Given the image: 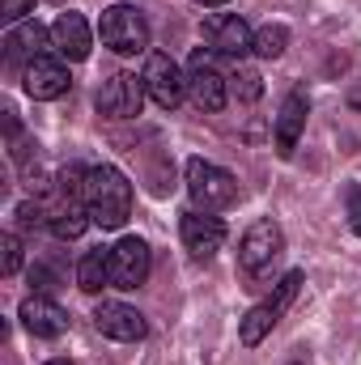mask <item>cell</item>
Wrapping results in <instances>:
<instances>
[{"mask_svg":"<svg viewBox=\"0 0 361 365\" xmlns=\"http://www.w3.org/2000/svg\"><path fill=\"white\" fill-rule=\"evenodd\" d=\"M204 38H208V47L217 56H230V60H243L251 51V43H255L251 26L238 13H213V17H204Z\"/></svg>","mask_w":361,"mask_h":365,"instance_id":"30bf717a","label":"cell"},{"mask_svg":"<svg viewBox=\"0 0 361 365\" xmlns=\"http://www.w3.org/2000/svg\"><path fill=\"white\" fill-rule=\"evenodd\" d=\"M289 365H306V361H289Z\"/></svg>","mask_w":361,"mask_h":365,"instance_id":"83f0119b","label":"cell"},{"mask_svg":"<svg viewBox=\"0 0 361 365\" xmlns=\"http://www.w3.org/2000/svg\"><path fill=\"white\" fill-rule=\"evenodd\" d=\"M153 255L145 238H119L111 247V289H141L149 280Z\"/></svg>","mask_w":361,"mask_h":365,"instance_id":"ba28073f","label":"cell"},{"mask_svg":"<svg viewBox=\"0 0 361 365\" xmlns=\"http://www.w3.org/2000/svg\"><path fill=\"white\" fill-rule=\"evenodd\" d=\"M302 280H306V276L298 272V268H293V272H285L280 280H276V284H272L268 297H264L260 306H251V310H247V319H243V327H238V340H243L247 349H255V344L268 336L272 327L285 319V310L293 306V297H298Z\"/></svg>","mask_w":361,"mask_h":365,"instance_id":"7a4b0ae2","label":"cell"},{"mask_svg":"<svg viewBox=\"0 0 361 365\" xmlns=\"http://www.w3.org/2000/svg\"><path fill=\"white\" fill-rule=\"evenodd\" d=\"M34 9V0H0V17L9 21V26H17V21H26V13Z\"/></svg>","mask_w":361,"mask_h":365,"instance_id":"603a6c76","label":"cell"},{"mask_svg":"<svg viewBox=\"0 0 361 365\" xmlns=\"http://www.w3.org/2000/svg\"><path fill=\"white\" fill-rule=\"evenodd\" d=\"M43 225L56 234V238H81L86 225H90V208L81 195H64L56 191L47 204H43Z\"/></svg>","mask_w":361,"mask_h":365,"instance_id":"4fadbf2b","label":"cell"},{"mask_svg":"<svg viewBox=\"0 0 361 365\" xmlns=\"http://www.w3.org/2000/svg\"><path fill=\"white\" fill-rule=\"evenodd\" d=\"M56 47V38H51V30H43L34 17L30 21H17L9 34H4V56L17 64V60H26V64H34L39 56H47Z\"/></svg>","mask_w":361,"mask_h":365,"instance_id":"2e32d148","label":"cell"},{"mask_svg":"<svg viewBox=\"0 0 361 365\" xmlns=\"http://www.w3.org/2000/svg\"><path fill=\"white\" fill-rule=\"evenodd\" d=\"M187 195L195 200L200 212H217V208H230L238 200V179L204 158H191L187 162Z\"/></svg>","mask_w":361,"mask_h":365,"instance_id":"277c9868","label":"cell"},{"mask_svg":"<svg viewBox=\"0 0 361 365\" xmlns=\"http://www.w3.org/2000/svg\"><path fill=\"white\" fill-rule=\"evenodd\" d=\"M280 255H285V234L272 217H260L238 242V268L247 280H268Z\"/></svg>","mask_w":361,"mask_h":365,"instance_id":"3957f363","label":"cell"},{"mask_svg":"<svg viewBox=\"0 0 361 365\" xmlns=\"http://www.w3.org/2000/svg\"><path fill=\"white\" fill-rule=\"evenodd\" d=\"M77 284H81V293H98V289L111 284V247H93V251L81 255V264H77Z\"/></svg>","mask_w":361,"mask_h":365,"instance_id":"d6986e66","label":"cell"},{"mask_svg":"<svg viewBox=\"0 0 361 365\" xmlns=\"http://www.w3.org/2000/svg\"><path fill=\"white\" fill-rule=\"evenodd\" d=\"M285 47H289V26L268 21V26H260V30H255L251 51H255L260 60H276V56H285Z\"/></svg>","mask_w":361,"mask_h":365,"instance_id":"ffe728a7","label":"cell"},{"mask_svg":"<svg viewBox=\"0 0 361 365\" xmlns=\"http://www.w3.org/2000/svg\"><path fill=\"white\" fill-rule=\"evenodd\" d=\"M102 47H111L115 56H141L149 51V21L132 9V4H111L98 21Z\"/></svg>","mask_w":361,"mask_h":365,"instance_id":"8992f818","label":"cell"},{"mask_svg":"<svg viewBox=\"0 0 361 365\" xmlns=\"http://www.w3.org/2000/svg\"><path fill=\"white\" fill-rule=\"evenodd\" d=\"M345 204H349V230L361 238V187H349V200Z\"/></svg>","mask_w":361,"mask_h":365,"instance_id":"cb8c5ba5","label":"cell"},{"mask_svg":"<svg viewBox=\"0 0 361 365\" xmlns=\"http://www.w3.org/2000/svg\"><path fill=\"white\" fill-rule=\"evenodd\" d=\"M306 110H310V102H306L302 90H293L280 102V110H276V153H280V158H293L298 136H302V128H306Z\"/></svg>","mask_w":361,"mask_h":365,"instance_id":"ac0fdd59","label":"cell"},{"mask_svg":"<svg viewBox=\"0 0 361 365\" xmlns=\"http://www.w3.org/2000/svg\"><path fill=\"white\" fill-rule=\"evenodd\" d=\"M51 38H56V51L64 56V60H86L90 56V43H93V34H90V21L81 17V13H60L56 17V26H51Z\"/></svg>","mask_w":361,"mask_h":365,"instance_id":"e0dca14e","label":"cell"},{"mask_svg":"<svg viewBox=\"0 0 361 365\" xmlns=\"http://www.w3.org/2000/svg\"><path fill=\"white\" fill-rule=\"evenodd\" d=\"M179 238L195 259H213L221 251V242H225V221L213 217V212L191 208V212H183V221H179Z\"/></svg>","mask_w":361,"mask_h":365,"instance_id":"8fae6325","label":"cell"},{"mask_svg":"<svg viewBox=\"0 0 361 365\" xmlns=\"http://www.w3.org/2000/svg\"><path fill=\"white\" fill-rule=\"evenodd\" d=\"M93 327H98L106 340H119V344H136V340H145V331H149L145 314H141L136 306H123V302H102V306L93 310Z\"/></svg>","mask_w":361,"mask_h":365,"instance_id":"7c38bea8","label":"cell"},{"mask_svg":"<svg viewBox=\"0 0 361 365\" xmlns=\"http://www.w3.org/2000/svg\"><path fill=\"white\" fill-rule=\"evenodd\" d=\"M26 93L34 98V102H51V98H64L68 93V68L56 60V56H39L34 64H26Z\"/></svg>","mask_w":361,"mask_h":365,"instance_id":"9a60e30c","label":"cell"},{"mask_svg":"<svg viewBox=\"0 0 361 365\" xmlns=\"http://www.w3.org/2000/svg\"><path fill=\"white\" fill-rule=\"evenodd\" d=\"M86 208L90 221L102 230H119L132 217V182L123 179V170L115 166H93L86 179Z\"/></svg>","mask_w":361,"mask_h":365,"instance_id":"6da1fadb","label":"cell"},{"mask_svg":"<svg viewBox=\"0 0 361 365\" xmlns=\"http://www.w3.org/2000/svg\"><path fill=\"white\" fill-rule=\"evenodd\" d=\"M17 319H21V327H26L30 336H39V340H56V336H64V331H68V310H64V306H56L47 293L26 297V302H21V310H17Z\"/></svg>","mask_w":361,"mask_h":365,"instance_id":"5bb4252c","label":"cell"},{"mask_svg":"<svg viewBox=\"0 0 361 365\" xmlns=\"http://www.w3.org/2000/svg\"><path fill=\"white\" fill-rule=\"evenodd\" d=\"M30 280H34V289H39V293L56 289V284H51V272H47V268H34V272H30Z\"/></svg>","mask_w":361,"mask_h":365,"instance_id":"d4e9b609","label":"cell"},{"mask_svg":"<svg viewBox=\"0 0 361 365\" xmlns=\"http://www.w3.org/2000/svg\"><path fill=\"white\" fill-rule=\"evenodd\" d=\"M0 247H4V276H17V268H21V238L17 234H4Z\"/></svg>","mask_w":361,"mask_h":365,"instance_id":"7402d4cb","label":"cell"},{"mask_svg":"<svg viewBox=\"0 0 361 365\" xmlns=\"http://www.w3.org/2000/svg\"><path fill=\"white\" fill-rule=\"evenodd\" d=\"M195 4H204V9H217V4H225V0H195Z\"/></svg>","mask_w":361,"mask_h":365,"instance_id":"484cf974","label":"cell"},{"mask_svg":"<svg viewBox=\"0 0 361 365\" xmlns=\"http://www.w3.org/2000/svg\"><path fill=\"white\" fill-rule=\"evenodd\" d=\"M187 93L200 110H221L225 98H230V77L221 73L217 64V51L213 47H195L191 60H187Z\"/></svg>","mask_w":361,"mask_h":365,"instance_id":"5b68a950","label":"cell"},{"mask_svg":"<svg viewBox=\"0 0 361 365\" xmlns=\"http://www.w3.org/2000/svg\"><path fill=\"white\" fill-rule=\"evenodd\" d=\"M230 90L238 102H255L260 93H264V81H260V73L255 68H238L234 77H230Z\"/></svg>","mask_w":361,"mask_h":365,"instance_id":"44dd1931","label":"cell"},{"mask_svg":"<svg viewBox=\"0 0 361 365\" xmlns=\"http://www.w3.org/2000/svg\"><path fill=\"white\" fill-rule=\"evenodd\" d=\"M141 77H145V93H149L162 110H175L183 98H187V73H183L166 51H149Z\"/></svg>","mask_w":361,"mask_h":365,"instance_id":"52a82bcc","label":"cell"},{"mask_svg":"<svg viewBox=\"0 0 361 365\" xmlns=\"http://www.w3.org/2000/svg\"><path fill=\"white\" fill-rule=\"evenodd\" d=\"M43 365H73V361H60V357H56V361H43Z\"/></svg>","mask_w":361,"mask_h":365,"instance_id":"4316f807","label":"cell"},{"mask_svg":"<svg viewBox=\"0 0 361 365\" xmlns=\"http://www.w3.org/2000/svg\"><path fill=\"white\" fill-rule=\"evenodd\" d=\"M145 102V77L136 73H111L98 90V110L106 119H136Z\"/></svg>","mask_w":361,"mask_h":365,"instance_id":"9c48e42d","label":"cell"}]
</instances>
